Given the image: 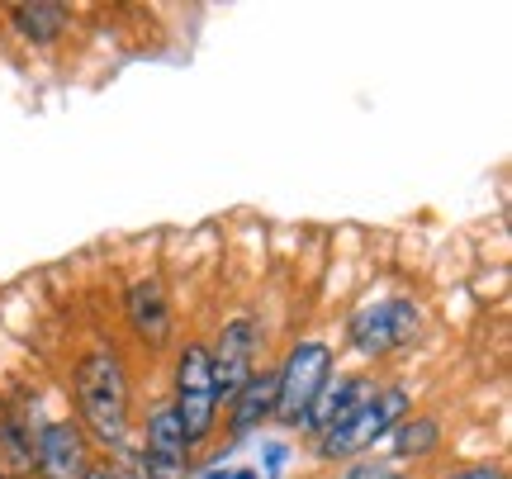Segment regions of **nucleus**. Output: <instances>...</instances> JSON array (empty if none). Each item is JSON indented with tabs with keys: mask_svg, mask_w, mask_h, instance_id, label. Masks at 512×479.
Instances as JSON below:
<instances>
[{
	"mask_svg": "<svg viewBox=\"0 0 512 479\" xmlns=\"http://www.w3.org/2000/svg\"><path fill=\"white\" fill-rule=\"evenodd\" d=\"M76 408H81V432H91L100 446L119 451L133 442L128 432V375L114 347H95L76 366Z\"/></svg>",
	"mask_w": 512,
	"mask_h": 479,
	"instance_id": "f257e3e1",
	"label": "nucleus"
},
{
	"mask_svg": "<svg viewBox=\"0 0 512 479\" xmlns=\"http://www.w3.org/2000/svg\"><path fill=\"white\" fill-rule=\"evenodd\" d=\"M403 413H408V389L403 385L370 389L342 423H332L328 432L318 437V456H323V461H356V456H366L380 437L394 432V423H399Z\"/></svg>",
	"mask_w": 512,
	"mask_h": 479,
	"instance_id": "f03ea898",
	"label": "nucleus"
},
{
	"mask_svg": "<svg viewBox=\"0 0 512 479\" xmlns=\"http://www.w3.org/2000/svg\"><path fill=\"white\" fill-rule=\"evenodd\" d=\"M171 408H176L190 446L214 437L219 394H214V366H209V347L204 342H185L181 356H176V399H171Z\"/></svg>",
	"mask_w": 512,
	"mask_h": 479,
	"instance_id": "7ed1b4c3",
	"label": "nucleus"
},
{
	"mask_svg": "<svg viewBox=\"0 0 512 479\" xmlns=\"http://www.w3.org/2000/svg\"><path fill=\"white\" fill-rule=\"evenodd\" d=\"M328 380H332L328 342H313V337L309 342H294L290 356H285V366L275 370V418L285 427H299Z\"/></svg>",
	"mask_w": 512,
	"mask_h": 479,
	"instance_id": "20e7f679",
	"label": "nucleus"
},
{
	"mask_svg": "<svg viewBox=\"0 0 512 479\" xmlns=\"http://www.w3.org/2000/svg\"><path fill=\"white\" fill-rule=\"evenodd\" d=\"M418 332H422V309L413 299H375L361 314H351V323H347L351 347L361 351V356H370V361H380L389 351L413 347Z\"/></svg>",
	"mask_w": 512,
	"mask_h": 479,
	"instance_id": "39448f33",
	"label": "nucleus"
},
{
	"mask_svg": "<svg viewBox=\"0 0 512 479\" xmlns=\"http://www.w3.org/2000/svg\"><path fill=\"white\" fill-rule=\"evenodd\" d=\"M34 465L43 479H81L91 465V446L86 432L72 418H53V423L38 427L34 437Z\"/></svg>",
	"mask_w": 512,
	"mask_h": 479,
	"instance_id": "423d86ee",
	"label": "nucleus"
},
{
	"mask_svg": "<svg viewBox=\"0 0 512 479\" xmlns=\"http://www.w3.org/2000/svg\"><path fill=\"white\" fill-rule=\"evenodd\" d=\"M252 356H256V328L247 318H233L223 323L219 342L209 347V366H214V394H219V408L233 404L247 380H252Z\"/></svg>",
	"mask_w": 512,
	"mask_h": 479,
	"instance_id": "0eeeda50",
	"label": "nucleus"
},
{
	"mask_svg": "<svg viewBox=\"0 0 512 479\" xmlns=\"http://www.w3.org/2000/svg\"><path fill=\"white\" fill-rule=\"evenodd\" d=\"M138 451H143V465H147V475L152 479H181L185 475V461H190L195 446L185 442V427H181V418H176V408L171 404L147 413Z\"/></svg>",
	"mask_w": 512,
	"mask_h": 479,
	"instance_id": "6e6552de",
	"label": "nucleus"
},
{
	"mask_svg": "<svg viewBox=\"0 0 512 479\" xmlns=\"http://www.w3.org/2000/svg\"><path fill=\"white\" fill-rule=\"evenodd\" d=\"M128 328L143 337L147 347H166L171 337V299H166L162 280H133L128 285Z\"/></svg>",
	"mask_w": 512,
	"mask_h": 479,
	"instance_id": "1a4fd4ad",
	"label": "nucleus"
},
{
	"mask_svg": "<svg viewBox=\"0 0 512 479\" xmlns=\"http://www.w3.org/2000/svg\"><path fill=\"white\" fill-rule=\"evenodd\" d=\"M366 394H370L366 375H337V380H328V385H323V394L313 399V408L304 413V423H299V427H309L313 437H323V432H328L332 423H342V418H347V413L361 404Z\"/></svg>",
	"mask_w": 512,
	"mask_h": 479,
	"instance_id": "9d476101",
	"label": "nucleus"
},
{
	"mask_svg": "<svg viewBox=\"0 0 512 479\" xmlns=\"http://www.w3.org/2000/svg\"><path fill=\"white\" fill-rule=\"evenodd\" d=\"M266 418H275V370L252 375V380L233 394V404H228V437L242 442V437L256 432Z\"/></svg>",
	"mask_w": 512,
	"mask_h": 479,
	"instance_id": "9b49d317",
	"label": "nucleus"
},
{
	"mask_svg": "<svg viewBox=\"0 0 512 479\" xmlns=\"http://www.w3.org/2000/svg\"><path fill=\"white\" fill-rule=\"evenodd\" d=\"M389 437H394V456H403V461H422V456H432V451L441 446V423L437 418H427V413H422V418H399Z\"/></svg>",
	"mask_w": 512,
	"mask_h": 479,
	"instance_id": "f8f14e48",
	"label": "nucleus"
},
{
	"mask_svg": "<svg viewBox=\"0 0 512 479\" xmlns=\"http://www.w3.org/2000/svg\"><path fill=\"white\" fill-rule=\"evenodd\" d=\"M10 19H15L19 34L34 38V43H53V38L67 29V10H62V5H15Z\"/></svg>",
	"mask_w": 512,
	"mask_h": 479,
	"instance_id": "ddd939ff",
	"label": "nucleus"
},
{
	"mask_svg": "<svg viewBox=\"0 0 512 479\" xmlns=\"http://www.w3.org/2000/svg\"><path fill=\"white\" fill-rule=\"evenodd\" d=\"M110 470V479H152L143 465V451H138V442H124L119 451H114V465H105Z\"/></svg>",
	"mask_w": 512,
	"mask_h": 479,
	"instance_id": "4468645a",
	"label": "nucleus"
},
{
	"mask_svg": "<svg viewBox=\"0 0 512 479\" xmlns=\"http://www.w3.org/2000/svg\"><path fill=\"white\" fill-rule=\"evenodd\" d=\"M437 479H508V475H503V465H460V470H446Z\"/></svg>",
	"mask_w": 512,
	"mask_h": 479,
	"instance_id": "2eb2a0df",
	"label": "nucleus"
},
{
	"mask_svg": "<svg viewBox=\"0 0 512 479\" xmlns=\"http://www.w3.org/2000/svg\"><path fill=\"white\" fill-rule=\"evenodd\" d=\"M342 479H399V475H394L389 465H375V461H356V465H351V470H347V475H342Z\"/></svg>",
	"mask_w": 512,
	"mask_h": 479,
	"instance_id": "dca6fc26",
	"label": "nucleus"
},
{
	"mask_svg": "<svg viewBox=\"0 0 512 479\" xmlns=\"http://www.w3.org/2000/svg\"><path fill=\"white\" fill-rule=\"evenodd\" d=\"M81 479H110V470H105V465H86V475Z\"/></svg>",
	"mask_w": 512,
	"mask_h": 479,
	"instance_id": "f3484780",
	"label": "nucleus"
},
{
	"mask_svg": "<svg viewBox=\"0 0 512 479\" xmlns=\"http://www.w3.org/2000/svg\"><path fill=\"white\" fill-rule=\"evenodd\" d=\"M0 479H5V470H0Z\"/></svg>",
	"mask_w": 512,
	"mask_h": 479,
	"instance_id": "a211bd4d",
	"label": "nucleus"
}]
</instances>
